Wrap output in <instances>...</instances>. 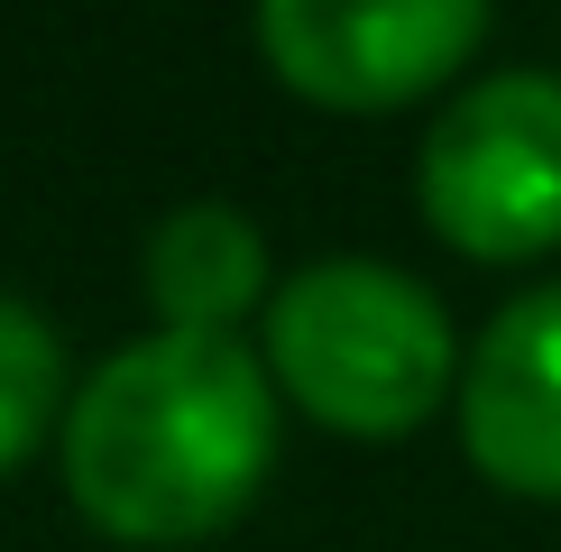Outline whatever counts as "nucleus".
Here are the masks:
<instances>
[{
	"label": "nucleus",
	"instance_id": "7ed1b4c3",
	"mask_svg": "<svg viewBox=\"0 0 561 552\" xmlns=\"http://www.w3.org/2000/svg\"><path fill=\"white\" fill-rule=\"evenodd\" d=\"M414 203L433 240L479 267H525L561 249V74L516 65L451 92L414 148Z\"/></svg>",
	"mask_w": 561,
	"mask_h": 552
},
{
	"label": "nucleus",
	"instance_id": "f03ea898",
	"mask_svg": "<svg viewBox=\"0 0 561 552\" xmlns=\"http://www.w3.org/2000/svg\"><path fill=\"white\" fill-rule=\"evenodd\" d=\"M259 359L276 396L341 442H405L460 396V332L424 276L387 258H313L267 295Z\"/></svg>",
	"mask_w": 561,
	"mask_h": 552
},
{
	"label": "nucleus",
	"instance_id": "0eeeda50",
	"mask_svg": "<svg viewBox=\"0 0 561 552\" xmlns=\"http://www.w3.org/2000/svg\"><path fill=\"white\" fill-rule=\"evenodd\" d=\"M65 405H75V359H65L56 322L19 295H0V479L46 433H65Z\"/></svg>",
	"mask_w": 561,
	"mask_h": 552
},
{
	"label": "nucleus",
	"instance_id": "f257e3e1",
	"mask_svg": "<svg viewBox=\"0 0 561 552\" xmlns=\"http://www.w3.org/2000/svg\"><path fill=\"white\" fill-rule=\"evenodd\" d=\"M65 497L92 534L175 552L259 506L276 470V378L249 341L138 332L65 405Z\"/></svg>",
	"mask_w": 561,
	"mask_h": 552
},
{
	"label": "nucleus",
	"instance_id": "39448f33",
	"mask_svg": "<svg viewBox=\"0 0 561 552\" xmlns=\"http://www.w3.org/2000/svg\"><path fill=\"white\" fill-rule=\"evenodd\" d=\"M460 451L488 488L561 506V286L488 313L460 359Z\"/></svg>",
	"mask_w": 561,
	"mask_h": 552
},
{
	"label": "nucleus",
	"instance_id": "423d86ee",
	"mask_svg": "<svg viewBox=\"0 0 561 552\" xmlns=\"http://www.w3.org/2000/svg\"><path fill=\"white\" fill-rule=\"evenodd\" d=\"M148 304L157 332H203V341H240L249 313H267V240L240 203H175L148 230Z\"/></svg>",
	"mask_w": 561,
	"mask_h": 552
},
{
	"label": "nucleus",
	"instance_id": "20e7f679",
	"mask_svg": "<svg viewBox=\"0 0 561 552\" xmlns=\"http://www.w3.org/2000/svg\"><path fill=\"white\" fill-rule=\"evenodd\" d=\"M488 46L479 0H267L259 56L295 102L405 111Z\"/></svg>",
	"mask_w": 561,
	"mask_h": 552
}]
</instances>
